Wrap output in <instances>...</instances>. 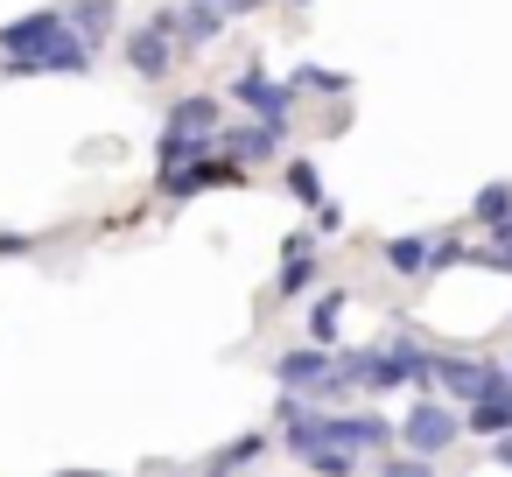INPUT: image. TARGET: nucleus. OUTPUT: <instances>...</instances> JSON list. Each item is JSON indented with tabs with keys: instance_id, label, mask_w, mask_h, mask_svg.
<instances>
[{
	"instance_id": "obj_1",
	"label": "nucleus",
	"mask_w": 512,
	"mask_h": 477,
	"mask_svg": "<svg viewBox=\"0 0 512 477\" xmlns=\"http://www.w3.org/2000/svg\"><path fill=\"white\" fill-rule=\"evenodd\" d=\"M274 379H281V393H316V400H337L351 379L337 372V358H330V344H302V351H281L274 358Z\"/></svg>"
},
{
	"instance_id": "obj_2",
	"label": "nucleus",
	"mask_w": 512,
	"mask_h": 477,
	"mask_svg": "<svg viewBox=\"0 0 512 477\" xmlns=\"http://www.w3.org/2000/svg\"><path fill=\"white\" fill-rule=\"evenodd\" d=\"M435 379L449 400H491V393H512V365H484V358H435Z\"/></svg>"
},
{
	"instance_id": "obj_3",
	"label": "nucleus",
	"mask_w": 512,
	"mask_h": 477,
	"mask_svg": "<svg viewBox=\"0 0 512 477\" xmlns=\"http://www.w3.org/2000/svg\"><path fill=\"white\" fill-rule=\"evenodd\" d=\"M456 435H463V421H456V414H449L435 393H421V400H414V414L400 421V442H407L414 456H442Z\"/></svg>"
},
{
	"instance_id": "obj_4",
	"label": "nucleus",
	"mask_w": 512,
	"mask_h": 477,
	"mask_svg": "<svg viewBox=\"0 0 512 477\" xmlns=\"http://www.w3.org/2000/svg\"><path fill=\"white\" fill-rule=\"evenodd\" d=\"M169 36H176V22H169V15H155V22L127 43L134 78H148V85H155V78H169V64H176V43H169Z\"/></svg>"
},
{
	"instance_id": "obj_5",
	"label": "nucleus",
	"mask_w": 512,
	"mask_h": 477,
	"mask_svg": "<svg viewBox=\"0 0 512 477\" xmlns=\"http://www.w3.org/2000/svg\"><path fill=\"white\" fill-rule=\"evenodd\" d=\"M57 36H71V15L43 8V15H22V22L0 29V50H8V57H36V50H50Z\"/></svg>"
},
{
	"instance_id": "obj_6",
	"label": "nucleus",
	"mask_w": 512,
	"mask_h": 477,
	"mask_svg": "<svg viewBox=\"0 0 512 477\" xmlns=\"http://www.w3.org/2000/svg\"><path fill=\"white\" fill-rule=\"evenodd\" d=\"M393 435H400V428H393L386 414H330V442H344V449H358V456H365V449H386Z\"/></svg>"
},
{
	"instance_id": "obj_7",
	"label": "nucleus",
	"mask_w": 512,
	"mask_h": 477,
	"mask_svg": "<svg viewBox=\"0 0 512 477\" xmlns=\"http://www.w3.org/2000/svg\"><path fill=\"white\" fill-rule=\"evenodd\" d=\"M232 99H239L253 120H288V85H274L267 71H246V78L232 85Z\"/></svg>"
},
{
	"instance_id": "obj_8",
	"label": "nucleus",
	"mask_w": 512,
	"mask_h": 477,
	"mask_svg": "<svg viewBox=\"0 0 512 477\" xmlns=\"http://www.w3.org/2000/svg\"><path fill=\"white\" fill-rule=\"evenodd\" d=\"M232 176H239V162H232V155H218V162H211V155H197L190 169L162 176V190H169V197H197V190H211V183H232Z\"/></svg>"
},
{
	"instance_id": "obj_9",
	"label": "nucleus",
	"mask_w": 512,
	"mask_h": 477,
	"mask_svg": "<svg viewBox=\"0 0 512 477\" xmlns=\"http://www.w3.org/2000/svg\"><path fill=\"white\" fill-rule=\"evenodd\" d=\"M281 134H288V120H253V127L225 134V155H232V162H267V155L281 148Z\"/></svg>"
},
{
	"instance_id": "obj_10",
	"label": "nucleus",
	"mask_w": 512,
	"mask_h": 477,
	"mask_svg": "<svg viewBox=\"0 0 512 477\" xmlns=\"http://www.w3.org/2000/svg\"><path fill=\"white\" fill-rule=\"evenodd\" d=\"M176 29H183V43H190V50H211V43L225 36V0H190Z\"/></svg>"
},
{
	"instance_id": "obj_11",
	"label": "nucleus",
	"mask_w": 512,
	"mask_h": 477,
	"mask_svg": "<svg viewBox=\"0 0 512 477\" xmlns=\"http://www.w3.org/2000/svg\"><path fill=\"white\" fill-rule=\"evenodd\" d=\"M169 127L190 134V141H211V134H218V99H183V106L169 113Z\"/></svg>"
},
{
	"instance_id": "obj_12",
	"label": "nucleus",
	"mask_w": 512,
	"mask_h": 477,
	"mask_svg": "<svg viewBox=\"0 0 512 477\" xmlns=\"http://www.w3.org/2000/svg\"><path fill=\"white\" fill-rule=\"evenodd\" d=\"M393 274H428V260H435V239H386V253H379Z\"/></svg>"
},
{
	"instance_id": "obj_13",
	"label": "nucleus",
	"mask_w": 512,
	"mask_h": 477,
	"mask_svg": "<svg viewBox=\"0 0 512 477\" xmlns=\"http://www.w3.org/2000/svg\"><path fill=\"white\" fill-rule=\"evenodd\" d=\"M470 218H477V225H491V232H498V225H512V183H484V190H477V204H470Z\"/></svg>"
},
{
	"instance_id": "obj_14",
	"label": "nucleus",
	"mask_w": 512,
	"mask_h": 477,
	"mask_svg": "<svg viewBox=\"0 0 512 477\" xmlns=\"http://www.w3.org/2000/svg\"><path fill=\"white\" fill-rule=\"evenodd\" d=\"M113 22H120V8H113V0H78V8H71V29H78L85 43H99Z\"/></svg>"
},
{
	"instance_id": "obj_15",
	"label": "nucleus",
	"mask_w": 512,
	"mask_h": 477,
	"mask_svg": "<svg viewBox=\"0 0 512 477\" xmlns=\"http://www.w3.org/2000/svg\"><path fill=\"white\" fill-rule=\"evenodd\" d=\"M309 281H316V246L295 239V246H288V267H281V295H302Z\"/></svg>"
},
{
	"instance_id": "obj_16",
	"label": "nucleus",
	"mask_w": 512,
	"mask_h": 477,
	"mask_svg": "<svg viewBox=\"0 0 512 477\" xmlns=\"http://www.w3.org/2000/svg\"><path fill=\"white\" fill-rule=\"evenodd\" d=\"M337 316H344V288H330V295L309 309V344H337Z\"/></svg>"
},
{
	"instance_id": "obj_17",
	"label": "nucleus",
	"mask_w": 512,
	"mask_h": 477,
	"mask_svg": "<svg viewBox=\"0 0 512 477\" xmlns=\"http://www.w3.org/2000/svg\"><path fill=\"white\" fill-rule=\"evenodd\" d=\"M302 463H309L316 477H351V470H358V449H344V442H323V449H309Z\"/></svg>"
},
{
	"instance_id": "obj_18",
	"label": "nucleus",
	"mask_w": 512,
	"mask_h": 477,
	"mask_svg": "<svg viewBox=\"0 0 512 477\" xmlns=\"http://www.w3.org/2000/svg\"><path fill=\"white\" fill-rule=\"evenodd\" d=\"M470 267H498V274H512V225H498V239H491V246H477V253H470Z\"/></svg>"
},
{
	"instance_id": "obj_19",
	"label": "nucleus",
	"mask_w": 512,
	"mask_h": 477,
	"mask_svg": "<svg viewBox=\"0 0 512 477\" xmlns=\"http://www.w3.org/2000/svg\"><path fill=\"white\" fill-rule=\"evenodd\" d=\"M288 190H295L309 211H323V183H316V169H309V162H295V169H288Z\"/></svg>"
},
{
	"instance_id": "obj_20",
	"label": "nucleus",
	"mask_w": 512,
	"mask_h": 477,
	"mask_svg": "<svg viewBox=\"0 0 512 477\" xmlns=\"http://www.w3.org/2000/svg\"><path fill=\"white\" fill-rule=\"evenodd\" d=\"M379 477H435V456H414V449H407V456H393Z\"/></svg>"
},
{
	"instance_id": "obj_21",
	"label": "nucleus",
	"mask_w": 512,
	"mask_h": 477,
	"mask_svg": "<svg viewBox=\"0 0 512 477\" xmlns=\"http://www.w3.org/2000/svg\"><path fill=\"white\" fill-rule=\"evenodd\" d=\"M295 85H302V92H344V78H337V71H316V64H302Z\"/></svg>"
},
{
	"instance_id": "obj_22",
	"label": "nucleus",
	"mask_w": 512,
	"mask_h": 477,
	"mask_svg": "<svg viewBox=\"0 0 512 477\" xmlns=\"http://www.w3.org/2000/svg\"><path fill=\"white\" fill-rule=\"evenodd\" d=\"M260 449H267V428H260V435H239V442H232V449H225L218 463H253Z\"/></svg>"
},
{
	"instance_id": "obj_23",
	"label": "nucleus",
	"mask_w": 512,
	"mask_h": 477,
	"mask_svg": "<svg viewBox=\"0 0 512 477\" xmlns=\"http://www.w3.org/2000/svg\"><path fill=\"white\" fill-rule=\"evenodd\" d=\"M0 253H36V239L29 232H0Z\"/></svg>"
},
{
	"instance_id": "obj_24",
	"label": "nucleus",
	"mask_w": 512,
	"mask_h": 477,
	"mask_svg": "<svg viewBox=\"0 0 512 477\" xmlns=\"http://www.w3.org/2000/svg\"><path fill=\"white\" fill-rule=\"evenodd\" d=\"M491 456H498V463L512 470V435H498V442H491Z\"/></svg>"
},
{
	"instance_id": "obj_25",
	"label": "nucleus",
	"mask_w": 512,
	"mask_h": 477,
	"mask_svg": "<svg viewBox=\"0 0 512 477\" xmlns=\"http://www.w3.org/2000/svg\"><path fill=\"white\" fill-rule=\"evenodd\" d=\"M225 8H253V0H225Z\"/></svg>"
},
{
	"instance_id": "obj_26",
	"label": "nucleus",
	"mask_w": 512,
	"mask_h": 477,
	"mask_svg": "<svg viewBox=\"0 0 512 477\" xmlns=\"http://www.w3.org/2000/svg\"><path fill=\"white\" fill-rule=\"evenodd\" d=\"M211 477H225V470H211Z\"/></svg>"
}]
</instances>
